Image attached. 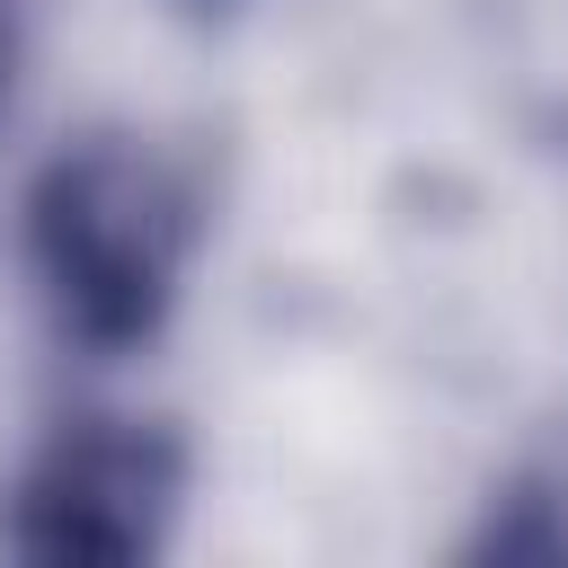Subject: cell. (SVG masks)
I'll use <instances>...</instances> for the list:
<instances>
[{
	"instance_id": "obj_1",
	"label": "cell",
	"mask_w": 568,
	"mask_h": 568,
	"mask_svg": "<svg viewBox=\"0 0 568 568\" xmlns=\"http://www.w3.org/2000/svg\"><path fill=\"white\" fill-rule=\"evenodd\" d=\"M195 257L186 178L133 133L62 142L27 186V266L53 328L89 355H133L178 311Z\"/></svg>"
},
{
	"instance_id": "obj_2",
	"label": "cell",
	"mask_w": 568,
	"mask_h": 568,
	"mask_svg": "<svg viewBox=\"0 0 568 568\" xmlns=\"http://www.w3.org/2000/svg\"><path fill=\"white\" fill-rule=\"evenodd\" d=\"M186 453L151 417H71L9 488L0 541L27 559H151L178 524Z\"/></svg>"
},
{
	"instance_id": "obj_3",
	"label": "cell",
	"mask_w": 568,
	"mask_h": 568,
	"mask_svg": "<svg viewBox=\"0 0 568 568\" xmlns=\"http://www.w3.org/2000/svg\"><path fill=\"white\" fill-rule=\"evenodd\" d=\"M479 559H568V453L532 462L488 497V524L470 532Z\"/></svg>"
}]
</instances>
